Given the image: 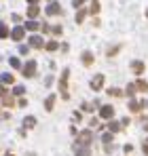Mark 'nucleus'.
Listing matches in <instances>:
<instances>
[{"mask_svg": "<svg viewBox=\"0 0 148 156\" xmlns=\"http://www.w3.org/2000/svg\"><path fill=\"white\" fill-rule=\"evenodd\" d=\"M68 76H70V70H64L61 72V78H59V91H61V97L68 99Z\"/></svg>", "mask_w": 148, "mask_h": 156, "instance_id": "nucleus-1", "label": "nucleus"}, {"mask_svg": "<svg viewBox=\"0 0 148 156\" xmlns=\"http://www.w3.org/2000/svg\"><path fill=\"white\" fill-rule=\"evenodd\" d=\"M91 141H93V133L89 129L78 133V146H91Z\"/></svg>", "mask_w": 148, "mask_h": 156, "instance_id": "nucleus-2", "label": "nucleus"}, {"mask_svg": "<svg viewBox=\"0 0 148 156\" xmlns=\"http://www.w3.org/2000/svg\"><path fill=\"white\" fill-rule=\"evenodd\" d=\"M21 74H24L25 78H32L34 74H36V61H34V59H30V61L24 66V72H21Z\"/></svg>", "mask_w": 148, "mask_h": 156, "instance_id": "nucleus-3", "label": "nucleus"}, {"mask_svg": "<svg viewBox=\"0 0 148 156\" xmlns=\"http://www.w3.org/2000/svg\"><path fill=\"white\" fill-rule=\"evenodd\" d=\"M112 116H114V108H112V105H102V108H99V118L110 120Z\"/></svg>", "mask_w": 148, "mask_h": 156, "instance_id": "nucleus-4", "label": "nucleus"}, {"mask_svg": "<svg viewBox=\"0 0 148 156\" xmlns=\"http://www.w3.org/2000/svg\"><path fill=\"white\" fill-rule=\"evenodd\" d=\"M9 36L13 38V40H24V36H25V30L24 27H13V32H9Z\"/></svg>", "mask_w": 148, "mask_h": 156, "instance_id": "nucleus-5", "label": "nucleus"}, {"mask_svg": "<svg viewBox=\"0 0 148 156\" xmlns=\"http://www.w3.org/2000/svg\"><path fill=\"white\" fill-rule=\"evenodd\" d=\"M102 87H104V74H98V76L91 78V89L93 91H99Z\"/></svg>", "mask_w": 148, "mask_h": 156, "instance_id": "nucleus-6", "label": "nucleus"}, {"mask_svg": "<svg viewBox=\"0 0 148 156\" xmlns=\"http://www.w3.org/2000/svg\"><path fill=\"white\" fill-rule=\"evenodd\" d=\"M30 47L34 49H45V40L40 36H30Z\"/></svg>", "mask_w": 148, "mask_h": 156, "instance_id": "nucleus-7", "label": "nucleus"}, {"mask_svg": "<svg viewBox=\"0 0 148 156\" xmlns=\"http://www.w3.org/2000/svg\"><path fill=\"white\" fill-rule=\"evenodd\" d=\"M131 70H133V74H138V76H140V74L146 70V66H144L142 61H131Z\"/></svg>", "mask_w": 148, "mask_h": 156, "instance_id": "nucleus-8", "label": "nucleus"}, {"mask_svg": "<svg viewBox=\"0 0 148 156\" xmlns=\"http://www.w3.org/2000/svg\"><path fill=\"white\" fill-rule=\"evenodd\" d=\"M59 13H61V6L57 2H51L49 6H47V15H59Z\"/></svg>", "mask_w": 148, "mask_h": 156, "instance_id": "nucleus-9", "label": "nucleus"}, {"mask_svg": "<svg viewBox=\"0 0 148 156\" xmlns=\"http://www.w3.org/2000/svg\"><path fill=\"white\" fill-rule=\"evenodd\" d=\"M80 59H83V63H85L87 68H89V66H93V53H91V51H85Z\"/></svg>", "mask_w": 148, "mask_h": 156, "instance_id": "nucleus-10", "label": "nucleus"}, {"mask_svg": "<svg viewBox=\"0 0 148 156\" xmlns=\"http://www.w3.org/2000/svg\"><path fill=\"white\" fill-rule=\"evenodd\" d=\"M142 108H144V101H138V99H131L129 101V110L131 112H140Z\"/></svg>", "mask_w": 148, "mask_h": 156, "instance_id": "nucleus-11", "label": "nucleus"}, {"mask_svg": "<svg viewBox=\"0 0 148 156\" xmlns=\"http://www.w3.org/2000/svg\"><path fill=\"white\" fill-rule=\"evenodd\" d=\"M55 99H57L55 95H49V97L45 99V110H47V112H51V110H53V105H55Z\"/></svg>", "mask_w": 148, "mask_h": 156, "instance_id": "nucleus-12", "label": "nucleus"}, {"mask_svg": "<svg viewBox=\"0 0 148 156\" xmlns=\"http://www.w3.org/2000/svg\"><path fill=\"white\" fill-rule=\"evenodd\" d=\"M38 13H40V6H38V4H30V9H28V17H38Z\"/></svg>", "mask_w": 148, "mask_h": 156, "instance_id": "nucleus-13", "label": "nucleus"}, {"mask_svg": "<svg viewBox=\"0 0 148 156\" xmlns=\"http://www.w3.org/2000/svg\"><path fill=\"white\" fill-rule=\"evenodd\" d=\"M123 127H121V122H114L112 118H110V122H108V131L110 133H117V131H121Z\"/></svg>", "mask_w": 148, "mask_h": 156, "instance_id": "nucleus-14", "label": "nucleus"}, {"mask_svg": "<svg viewBox=\"0 0 148 156\" xmlns=\"http://www.w3.org/2000/svg\"><path fill=\"white\" fill-rule=\"evenodd\" d=\"M24 127L25 129H34V127H36V118H34V116H28L24 120Z\"/></svg>", "mask_w": 148, "mask_h": 156, "instance_id": "nucleus-15", "label": "nucleus"}, {"mask_svg": "<svg viewBox=\"0 0 148 156\" xmlns=\"http://www.w3.org/2000/svg\"><path fill=\"white\" fill-rule=\"evenodd\" d=\"M133 84H135V91H144V93L148 91V82L146 80H138V82H133Z\"/></svg>", "mask_w": 148, "mask_h": 156, "instance_id": "nucleus-16", "label": "nucleus"}, {"mask_svg": "<svg viewBox=\"0 0 148 156\" xmlns=\"http://www.w3.org/2000/svg\"><path fill=\"white\" fill-rule=\"evenodd\" d=\"M76 156H91V150H89V146H80V148L76 150Z\"/></svg>", "mask_w": 148, "mask_h": 156, "instance_id": "nucleus-17", "label": "nucleus"}, {"mask_svg": "<svg viewBox=\"0 0 148 156\" xmlns=\"http://www.w3.org/2000/svg\"><path fill=\"white\" fill-rule=\"evenodd\" d=\"M0 80H2L4 84H13V82H15V76H13V74H2Z\"/></svg>", "mask_w": 148, "mask_h": 156, "instance_id": "nucleus-18", "label": "nucleus"}, {"mask_svg": "<svg viewBox=\"0 0 148 156\" xmlns=\"http://www.w3.org/2000/svg\"><path fill=\"white\" fill-rule=\"evenodd\" d=\"M85 17H87V11L80 6V11L76 13V23H83V19H85Z\"/></svg>", "mask_w": 148, "mask_h": 156, "instance_id": "nucleus-19", "label": "nucleus"}, {"mask_svg": "<svg viewBox=\"0 0 148 156\" xmlns=\"http://www.w3.org/2000/svg\"><path fill=\"white\" fill-rule=\"evenodd\" d=\"M0 38H9V27H6V23H2V21H0Z\"/></svg>", "mask_w": 148, "mask_h": 156, "instance_id": "nucleus-20", "label": "nucleus"}, {"mask_svg": "<svg viewBox=\"0 0 148 156\" xmlns=\"http://www.w3.org/2000/svg\"><path fill=\"white\" fill-rule=\"evenodd\" d=\"M2 104L9 105V108H13V105H15V101H13V97H11V95H2Z\"/></svg>", "mask_w": 148, "mask_h": 156, "instance_id": "nucleus-21", "label": "nucleus"}, {"mask_svg": "<svg viewBox=\"0 0 148 156\" xmlns=\"http://www.w3.org/2000/svg\"><path fill=\"white\" fill-rule=\"evenodd\" d=\"M99 13V0H91V15Z\"/></svg>", "mask_w": 148, "mask_h": 156, "instance_id": "nucleus-22", "label": "nucleus"}, {"mask_svg": "<svg viewBox=\"0 0 148 156\" xmlns=\"http://www.w3.org/2000/svg\"><path fill=\"white\" fill-rule=\"evenodd\" d=\"M108 95H110V97H121V95H123V91L112 87V89H108Z\"/></svg>", "mask_w": 148, "mask_h": 156, "instance_id": "nucleus-23", "label": "nucleus"}, {"mask_svg": "<svg viewBox=\"0 0 148 156\" xmlns=\"http://www.w3.org/2000/svg\"><path fill=\"white\" fill-rule=\"evenodd\" d=\"M45 49H47V51H57V49H59V44H57L55 40H51V42L45 44Z\"/></svg>", "mask_w": 148, "mask_h": 156, "instance_id": "nucleus-24", "label": "nucleus"}, {"mask_svg": "<svg viewBox=\"0 0 148 156\" xmlns=\"http://www.w3.org/2000/svg\"><path fill=\"white\" fill-rule=\"evenodd\" d=\"M38 23H36V21H28V23H25V30H30V32H36V30H38Z\"/></svg>", "mask_w": 148, "mask_h": 156, "instance_id": "nucleus-25", "label": "nucleus"}, {"mask_svg": "<svg viewBox=\"0 0 148 156\" xmlns=\"http://www.w3.org/2000/svg\"><path fill=\"white\" fill-rule=\"evenodd\" d=\"M125 93H127L129 97H133V95H135V84H127V91H125Z\"/></svg>", "mask_w": 148, "mask_h": 156, "instance_id": "nucleus-26", "label": "nucleus"}, {"mask_svg": "<svg viewBox=\"0 0 148 156\" xmlns=\"http://www.w3.org/2000/svg\"><path fill=\"white\" fill-rule=\"evenodd\" d=\"M102 139H104V146H110V144H112V133H106Z\"/></svg>", "mask_w": 148, "mask_h": 156, "instance_id": "nucleus-27", "label": "nucleus"}, {"mask_svg": "<svg viewBox=\"0 0 148 156\" xmlns=\"http://www.w3.org/2000/svg\"><path fill=\"white\" fill-rule=\"evenodd\" d=\"M24 93H25V89L21 87V84H17V87L13 89V95H24Z\"/></svg>", "mask_w": 148, "mask_h": 156, "instance_id": "nucleus-28", "label": "nucleus"}, {"mask_svg": "<svg viewBox=\"0 0 148 156\" xmlns=\"http://www.w3.org/2000/svg\"><path fill=\"white\" fill-rule=\"evenodd\" d=\"M9 61H11V66H13V68H19V66H21V63H19V59H17V57H11V59H9Z\"/></svg>", "mask_w": 148, "mask_h": 156, "instance_id": "nucleus-29", "label": "nucleus"}, {"mask_svg": "<svg viewBox=\"0 0 148 156\" xmlns=\"http://www.w3.org/2000/svg\"><path fill=\"white\" fill-rule=\"evenodd\" d=\"M83 4H85V0H72V6H74V9H80Z\"/></svg>", "mask_w": 148, "mask_h": 156, "instance_id": "nucleus-30", "label": "nucleus"}, {"mask_svg": "<svg viewBox=\"0 0 148 156\" xmlns=\"http://www.w3.org/2000/svg\"><path fill=\"white\" fill-rule=\"evenodd\" d=\"M51 32H53L55 36H59V34H61V26H55V27H51Z\"/></svg>", "mask_w": 148, "mask_h": 156, "instance_id": "nucleus-31", "label": "nucleus"}, {"mask_svg": "<svg viewBox=\"0 0 148 156\" xmlns=\"http://www.w3.org/2000/svg\"><path fill=\"white\" fill-rule=\"evenodd\" d=\"M119 49H121V47H114V49H110V51H108V57H112V55H117V53H119Z\"/></svg>", "mask_w": 148, "mask_h": 156, "instance_id": "nucleus-32", "label": "nucleus"}, {"mask_svg": "<svg viewBox=\"0 0 148 156\" xmlns=\"http://www.w3.org/2000/svg\"><path fill=\"white\" fill-rule=\"evenodd\" d=\"M74 120L80 122V120H83V114H80V112H74Z\"/></svg>", "mask_w": 148, "mask_h": 156, "instance_id": "nucleus-33", "label": "nucleus"}, {"mask_svg": "<svg viewBox=\"0 0 148 156\" xmlns=\"http://www.w3.org/2000/svg\"><path fill=\"white\" fill-rule=\"evenodd\" d=\"M83 110H85V112H91V110H93V105H91V104H83Z\"/></svg>", "mask_w": 148, "mask_h": 156, "instance_id": "nucleus-34", "label": "nucleus"}, {"mask_svg": "<svg viewBox=\"0 0 148 156\" xmlns=\"http://www.w3.org/2000/svg\"><path fill=\"white\" fill-rule=\"evenodd\" d=\"M123 150H125V152H127V154H129V152H133V146H131V144H127V146H125Z\"/></svg>", "mask_w": 148, "mask_h": 156, "instance_id": "nucleus-35", "label": "nucleus"}, {"mask_svg": "<svg viewBox=\"0 0 148 156\" xmlns=\"http://www.w3.org/2000/svg\"><path fill=\"white\" fill-rule=\"evenodd\" d=\"M19 53H21V55H28V47L21 44V47H19Z\"/></svg>", "mask_w": 148, "mask_h": 156, "instance_id": "nucleus-36", "label": "nucleus"}, {"mask_svg": "<svg viewBox=\"0 0 148 156\" xmlns=\"http://www.w3.org/2000/svg\"><path fill=\"white\" fill-rule=\"evenodd\" d=\"M17 105H19V108H25V105H28V99H19Z\"/></svg>", "mask_w": 148, "mask_h": 156, "instance_id": "nucleus-37", "label": "nucleus"}, {"mask_svg": "<svg viewBox=\"0 0 148 156\" xmlns=\"http://www.w3.org/2000/svg\"><path fill=\"white\" fill-rule=\"evenodd\" d=\"M142 150H144V154L148 156V139H146V141H144V146H142Z\"/></svg>", "mask_w": 148, "mask_h": 156, "instance_id": "nucleus-38", "label": "nucleus"}, {"mask_svg": "<svg viewBox=\"0 0 148 156\" xmlns=\"http://www.w3.org/2000/svg\"><path fill=\"white\" fill-rule=\"evenodd\" d=\"M2 95H6V89H4V87L0 84V97H2Z\"/></svg>", "mask_w": 148, "mask_h": 156, "instance_id": "nucleus-39", "label": "nucleus"}, {"mask_svg": "<svg viewBox=\"0 0 148 156\" xmlns=\"http://www.w3.org/2000/svg\"><path fill=\"white\" fill-rule=\"evenodd\" d=\"M28 2H30V4H38V0H28Z\"/></svg>", "mask_w": 148, "mask_h": 156, "instance_id": "nucleus-40", "label": "nucleus"}, {"mask_svg": "<svg viewBox=\"0 0 148 156\" xmlns=\"http://www.w3.org/2000/svg\"><path fill=\"white\" fill-rule=\"evenodd\" d=\"M144 129H146V131H148V122H146V125H144Z\"/></svg>", "mask_w": 148, "mask_h": 156, "instance_id": "nucleus-41", "label": "nucleus"}, {"mask_svg": "<svg viewBox=\"0 0 148 156\" xmlns=\"http://www.w3.org/2000/svg\"><path fill=\"white\" fill-rule=\"evenodd\" d=\"M6 156H15V154H11V152H9V154H6Z\"/></svg>", "mask_w": 148, "mask_h": 156, "instance_id": "nucleus-42", "label": "nucleus"}, {"mask_svg": "<svg viewBox=\"0 0 148 156\" xmlns=\"http://www.w3.org/2000/svg\"><path fill=\"white\" fill-rule=\"evenodd\" d=\"M144 105H146V108H148V101H144Z\"/></svg>", "mask_w": 148, "mask_h": 156, "instance_id": "nucleus-43", "label": "nucleus"}, {"mask_svg": "<svg viewBox=\"0 0 148 156\" xmlns=\"http://www.w3.org/2000/svg\"><path fill=\"white\" fill-rule=\"evenodd\" d=\"M146 17H148V11H146Z\"/></svg>", "mask_w": 148, "mask_h": 156, "instance_id": "nucleus-44", "label": "nucleus"}]
</instances>
